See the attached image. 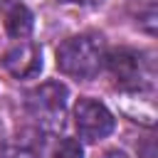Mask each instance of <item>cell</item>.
Wrapping results in <instances>:
<instances>
[{
  "label": "cell",
  "instance_id": "cell-4",
  "mask_svg": "<svg viewBox=\"0 0 158 158\" xmlns=\"http://www.w3.org/2000/svg\"><path fill=\"white\" fill-rule=\"evenodd\" d=\"M2 67L15 77V79H30L37 77L42 69V49L35 42L20 40L17 44H12L5 57H2Z\"/></svg>",
  "mask_w": 158,
  "mask_h": 158
},
{
  "label": "cell",
  "instance_id": "cell-7",
  "mask_svg": "<svg viewBox=\"0 0 158 158\" xmlns=\"http://www.w3.org/2000/svg\"><path fill=\"white\" fill-rule=\"evenodd\" d=\"M44 148L42 128H22L5 146V158H40Z\"/></svg>",
  "mask_w": 158,
  "mask_h": 158
},
{
  "label": "cell",
  "instance_id": "cell-1",
  "mask_svg": "<svg viewBox=\"0 0 158 158\" xmlns=\"http://www.w3.org/2000/svg\"><path fill=\"white\" fill-rule=\"evenodd\" d=\"M106 59L104 37L94 32H81L64 40L57 49V67L74 79H91L101 72Z\"/></svg>",
  "mask_w": 158,
  "mask_h": 158
},
{
  "label": "cell",
  "instance_id": "cell-3",
  "mask_svg": "<svg viewBox=\"0 0 158 158\" xmlns=\"http://www.w3.org/2000/svg\"><path fill=\"white\" fill-rule=\"evenodd\" d=\"M74 126L79 138L96 143L101 138H106L114 131V116L111 111L96 101V99H79L74 106Z\"/></svg>",
  "mask_w": 158,
  "mask_h": 158
},
{
  "label": "cell",
  "instance_id": "cell-10",
  "mask_svg": "<svg viewBox=\"0 0 158 158\" xmlns=\"http://www.w3.org/2000/svg\"><path fill=\"white\" fill-rule=\"evenodd\" d=\"M67 2H77V5H99L101 0H67Z\"/></svg>",
  "mask_w": 158,
  "mask_h": 158
},
{
  "label": "cell",
  "instance_id": "cell-5",
  "mask_svg": "<svg viewBox=\"0 0 158 158\" xmlns=\"http://www.w3.org/2000/svg\"><path fill=\"white\" fill-rule=\"evenodd\" d=\"M104 62H106L109 72L114 74L116 84H121L126 89H138L141 81L146 79L143 62H141L138 52H133V49H114L106 54Z\"/></svg>",
  "mask_w": 158,
  "mask_h": 158
},
{
  "label": "cell",
  "instance_id": "cell-8",
  "mask_svg": "<svg viewBox=\"0 0 158 158\" xmlns=\"http://www.w3.org/2000/svg\"><path fill=\"white\" fill-rule=\"evenodd\" d=\"M49 158H84V151L77 138H59V143L52 148Z\"/></svg>",
  "mask_w": 158,
  "mask_h": 158
},
{
  "label": "cell",
  "instance_id": "cell-6",
  "mask_svg": "<svg viewBox=\"0 0 158 158\" xmlns=\"http://www.w3.org/2000/svg\"><path fill=\"white\" fill-rule=\"evenodd\" d=\"M5 30L15 40H25L32 32V12L20 2V0H0Z\"/></svg>",
  "mask_w": 158,
  "mask_h": 158
},
{
  "label": "cell",
  "instance_id": "cell-9",
  "mask_svg": "<svg viewBox=\"0 0 158 158\" xmlns=\"http://www.w3.org/2000/svg\"><path fill=\"white\" fill-rule=\"evenodd\" d=\"M101 158H128V156H126L123 151H116V148H114V151H106Z\"/></svg>",
  "mask_w": 158,
  "mask_h": 158
},
{
  "label": "cell",
  "instance_id": "cell-2",
  "mask_svg": "<svg viewBox=\"0 0 158 158\" xmlns=\"http://www.w3.org/2000/svg\"><path fill=\"white\" fill-rule=\"evenodd\" d=\"M67 86L62 81H44L27 91V111L32 118H37L40 128L54 131L64 123V111H67Z\"/></svg>",
  "mask_w": 158,
  "mask_h": 158
}]
</instances>
